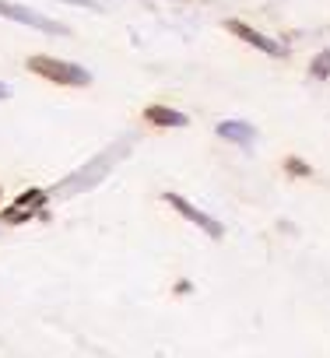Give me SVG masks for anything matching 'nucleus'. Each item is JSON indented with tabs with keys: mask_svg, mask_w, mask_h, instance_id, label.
<instances>
[{
	"mask_svg": "<svg viewBox=\"0 0 330 358\" xmlns=\"http://www.w3.org/2000/svg\"><path fill=\"white\" fill-rule=\"evenodd\" d=\"M25 67L53 81V84H64V88H88L92 84V74H88L81 64H71V60H56V56H46V53H36L25 60Z\"/></svg>",
	"mask_w": 330,
	"mask_h": 358,
	"instance_id": "nucleus-1",
	"label": "nucleus"
},
{
	"mask_svg": "<svg viewBox=\"0 0 330 358\" xmlns=\"http://www.w3.org/2000/svg\"><path fill=\"white\" fill-rule=\"evenodd\" d=\"M0 18L18 21V25H28V28H39V32H46V36H67V32H71L67 25H60V21L39 14V11H28V8H21V4H11V0H0Z\"/></svg>",
	"mask_w": 330,
	"mask_h": 358,
	"instance_id": "nucleus-2",
	"label": "nucleus"
},
{
	"mask_svg": "<svg viewBox=\"0 0 330 358\" xmlns=\"http://www.w3.org/2000/svg\"><path fill=\"white\" fill-rule=\"evenodd\" d=\"M162 200H165V204L172 207L176 215H183V218H187L190 225H197L200 232H207L211 239H222V235H225V225H222L218 218H211V215H204L200 207H193V204H190L187 197H179V193H165Z\"/></svg>",
	"mask_w": 330,
	"mask_h": 358,
	"instance_id": "nucleus-3",
	"label": "nucleus"
},
{
	"mask_svg": "<svg viewBox=\"0 0 330 358\" xmlns=\"http://www.w3.org/2000/svg\"><path fill=\"white\" fill-rule=\"evenodd\" d=\"M46 190H25V193H18V200L11 204V207H4L0 211V222H8V225H25V222H32L36 218V211L46 204Z\"/></svg>",
	"mask_w": 330,
	"mask_h": 358,
	"instance_id": "nucleus-4",
	"label": "nucleus"
},
{
	"mask_svg": "<svg viewBox=\"0 0 330 358\" xmlns=\"http://www.w3.org/2000/svg\"><path fill=\"white\" fill-rule=\"evenodd\" d=\"M225 32H232L235 39H243L246 46H257V49H260V53H267V56H281V46H278L274 39H267L263 32H257L253 25L239 21V18H228V21H225Z\"/></svg>",
	"mask_w": 330,
	"mask_h": 358,
	"instance_id": "nucleus-5",
	"label": "nucleus"
},
{
	"mask_svg": "<svg viewBox=\"0 0 330 358\" xmlns=\"http://www.w3.org/2000/svg\"><path fill=\"white\" fill-rule=\"evenodd\" d=\"M215 130H218V137H225V141H232L239 147H250L257 141V127L246 123V119H222Z\"/></svg>",
	"mask_w": 330,
	"mask_h": 358,
	"instance_id": "nucleus-6",
	"label": "nucleus"
},
{
	"mask_svg": "<svg viewBox=\"0 0 330 358\" xmlns=\"http://www.w3.org/2000/svg\"><path fill=\"white\" fill-rule=\"evenodd\" d=\"M144 119H148V123H155V127H172V130L190 127V116L179 112V109H172V106H148L144 109Z\"/></svg>",
	"mask_w": 330,
	"mask_h": 358,
	"instance_id": "nucleus-7",
	"label": "nucleus"
},
{
	"mask_svg": "<svg viewBox=\"0 0 330 358\" xmlns=\"http://www.w3.org/2000/svg\"><path fill=\"white\" fill-rule=\"evenodd\" d=\"M309 77H313V81H327V77H330V49H320V53L309 60Z\"/></svg>",
	"mask_w": 330,
	"mask_h": 358,
	"instance_id": "nucleus-8",
	"label": "nucleus"
},
{
	"mask_svg": "<svg viewBox=\"0 0 330 358\" xmlns=\"http://www.w3.org/2000/svg\"><path fill=\"white\" fill-rule=\"evenodd\" d=\"M285 172H288V176H295V179H309V176H313V165L292 155V158H285Z\"/></svg>",
	"mask_w": 330,
	"mask_h": 358,
	"instance_id": "nucleus-9",
	"label": "nucleus"
},
{
	"mask_svg": "<svg viewBox=\"0 0 330 358\" xmlns=\"http://www.w3.org/2000/svg\"><path fill=\"white\" fill-rule=\"evenodd\" d=\"M172 291H176V295H190V291H193V281H187V278H183V281H176Z\"/></svg>",
	"mask_w": 330,
	"mask_h": 358,
	"instance_id": "nucleus-10",
	"label": "nucleus"
},
{
	"mask_svg": "<svg viewBox=\"0 0 330 358\" xmlns=\"http://www.w3.org/2000/svg\"><path fill=\"white\" fill-rule=\"evenodd\" d=\"M64 4H81V8H92V11H99V0H64Z\"/></svg>",
	"mask_w": 330,
	"mask_h": 358,
	"instance_id": "nucleus-11",
	"label": "nucleus"
},
{
	"mask_svg": "<svg viewBox=\"0 0 330 358\" xmlns=\"http://www.w3.org/2000/svg\"><path fill=\"white\" fill-rule=\"evenodd\" d=\"M0 99H11V88H8L4 81H0Z\"/></svg>",
	"mask_w": 330,
	"mask_h": 358,
	"instance_id": "nucleus-12",
	"label": "nucleus"
},
{
	"mask_svg": "<svg viewBox=\"0 0 330 358\" xmlns=\"http://www.w3.org/2000/svg\"><path fill=\"white\" fill-rule=\"evenodd\" d=\"M0 197H4V193H0Z\"/></svg>",
	"mask_w": 330,
	"mask_h": 358,
	"instance_id": "nucleus-13",
	"label": "nucleus"
}]
</instances>
